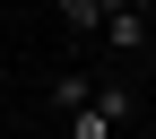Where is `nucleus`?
Returning a JSON list of instances; mask_svg holds the SVG:
<instances>
[{"mask_svg":"<svg viewBox=\"0 0 156 139\" xmlns=\"http://www.w3.org/2000/svg\"><path fill=\"white\" fill-rule=\"evenodd\" d=\"M104 44L113 52H147V9H113L104 17Z\"/></svg>","mask_w":156,"mask_h":139,"instance_id":"obj_1","label":"nucleus"},{"mask_svg":"<svg viewBox=\"0 0 156 139\" xmlns=\"http://www.w3.org/2000/svg\"><path fill=\"white\" fill-rule=\"evenodd\" d=\"M69 139H122V122H113V113H104V104L87 96V104L69 113Z\"/></svg>","mask_w":156,"mask_h":139,"instance_id":"obj_2","label":"nucleus"},{"mask_svg":"<svg viewBox=\"0 0 156 139\" xmlns=\"http://www.w3.org/2000/svg\"><path fill=\"white\" fill-rule=\"evenodd\" d=\"M104 17H113L104 0H61V26L69 35H104Z\"/></svg>","mask_w":156,"mask_h":139,"instance_id":"obj_3","label":"nucleus"},{"mask_svg":"<svg viewBox=\"0 0 156 139\" xmlns=\"http://www.w3.org/2000/svg\"><path fill=\"white\" fill-rule=\"evenodd\" d=\"M87 96H95V87H87V70H61V78H52V104H61V113H78Z\"/></svg>","mask_w":156,"mask_h":139,"instance_id":"obj_4","label":"nucleus"},{"mask_svg":"<svg viewBox=\"0 0 156 139\" xmlns=\"http://www.w3.org/2000/svg\"><path fill=\"white\" fill-rule=\"evenodd\" d=\"M95 104H104L113 122H130V104H139V96H130V78H104V87H95Z\"/></svg>","mask_w":156,"mask_h":139,"instance_id":"obj_5","label":"nucleus"},{"mask_svg":"<svg viewBox=\"0 0 156 139\" xmlns=\"http://www.w3.org/2000/svg\"><path fill=\"white\" fill-rule=\"evenodd\" d=\"M104 9H156V0H104Z\"/></svg>","mask_w":156,"mask_h":139,"instance_id":"obj_6","label":"nucleus"}]
</instances>
